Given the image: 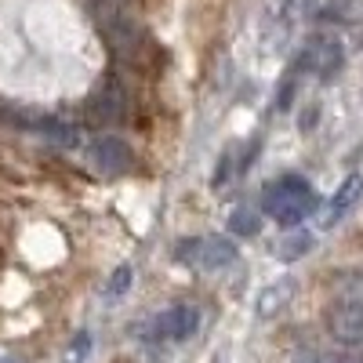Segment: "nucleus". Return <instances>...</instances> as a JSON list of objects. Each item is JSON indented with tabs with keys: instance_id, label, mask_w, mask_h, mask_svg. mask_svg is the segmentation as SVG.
I'll use <instances>...</instances> for the list:
<instances>
[{
	"instance_id": "11",
	"label": "nucleus",
	"mask_w": 363,
	"mask_h": 363,
	"mask_svg": "<svg viewBox=\"0 0 363 363\" xmlns=\"http://www.w3.org/2000/svg\"><path fill=\"white\" fill-rule=\"evenodd\" d=\"M258 215L255 211H247V207H240V211H233V218H229V229L236 233V236H255L258 233Z\"/></svg>"
},
{
	"instance_id": "7",
	"label": "nucleus",
	"mask_w": 363,
	"mask_h": 363,
	"mask_svg": "<svg viewBox=\"0 0 363 363\" xmlns=\"http://www.w3.org/2000/svg\"><path fill=\"white\" fill-rule=\"evenodd\" d=\"M200 327V313L193 306H171L164 309L153 323H149V338L157 342H186L189 335H196Z\"/></svg>"
},
{
	"instance_id": "6",
	"label": "nucleus",
	"mask_w": 363,
	"mask_h": 363,
	"mask_svg": "<svg viewBox=\"0 0 363 363\" xmlns=\"http://www.w3.org/2000/svg\"><path fill=\"white\" fill-rule=\"evenodd\" d=\"M87 116L95 120V124H116V120L128 116V91H124L116 73H109L102 80V87L87 99Z\"/></svg>"
},
{
	"instance_id": "3",
	"label": "nucleus",
	"mask_w": 363,
	"mask_h": 363,
	"mask_svg": "<svg viewBox=\"0 0 363 363\" xmlns=\"http://www.w3.org/2000/svg\"><path fill=\"white\" fill-rule=\"evenodd\" d=\"M174 258L193 269H225L236 262V244L225 236H193L174 247Z\"/></svg>"
},
{
	"instance_id": "16",
	"label": "nucleus",
	"mask_w": 363,
	"mask_h": 363,
	"mask_svg": "<svg viewBox=\"0 0 363 363\" xmlns=\"http://www.w3.org/2000/svg\"><path fill=\"white\" fill-rule=\"evenodd\" d=\"M87 345H91V335H80V338L73 342V349H69V363H80L84 352H87Z\"/></svg>"
},
{
	"instance_id": "15",
	"label": "nucleus",
	"mask_w": 363,
	"mask_h": 363,
	"mask_svg": "<svg viewBox=\"0 0 363 363\" xmlns=\"http://www.w3.org/2000/svg\"><path fill=\"white\" fill-rule=\"evenodd\" d=\"M95 4V11H131L138 0H91Z\"/></svg>"
},
{
	"instance_id": "5",
	"label": "nucleus",
	"mask_w": 363,
	"mask_h": 363,
	"mask_svg": "<svg viewBox=\"0 0 363 363\" xmlns=\"http://www.w3.org/2000/svg\"><path fill=\"white\" fill-rule=\"evenodd\" d=\"M327 330L338 345L363 349V301L356 298H335L327 306Z\"/></svg>"
},
{
	"instance_id": "10",
	"label": "nucleus",
	"mask_w": 363,
	"mask_h": 363,
	"mask_svg": "<svg viewBox=\"0 0 363 363\" xmlns=\"http://www.w3.org/2000/svg\"><path fill=\"white\" fill-rule=\"evenodd\" d=\"M335 298H356L363 301V272H342L335 280Z\"/></svg>"
},
{
	"instance_id": "1",
	"label": "nucleus",
	"mask_w": 363,
	"mask_h": 363,
	"mask_svg": "<svg viewBox=\"0 0 363 363\" xmlns=\"http://www.w3.org/2000/svg\"><path fill=\"white\" fill-rule=\"evenodd\" d=\"M316 189L301 174H284L277 182H269L262 193V207L272 222L280 225H298L301 218H309L316 211Z\"/></svg>"
},
{
	"instance_id": "2",
	"label": "nucleus",
	"mask_w": 363,
	"mask_h": 363,
	"mask_svg": "<svg viewBox=\"0 0 363 363\" xmlns=\"http://www.w3.org/2000/svg\"><path fill=\"white\" fill-rule=\"evenodd\" d=\"M342 62H345V48L338 37H330V33H320L313 37L306 48H301L298 55V69L294 73H313L316 80H335L342 73Z\"/></svg>"
},
{
	"instance_id": "8",
	"label": "nucleus",
	"mask_w": 363,
	"mask_h": 363,
	"mask_svg": "<svg viewBox=\"0 0 363 363\" xmlns=\"http://www.w3.org/2000/svg\"><path fill=\"white\" fill-rule=\"evenodd\" d=\"M363 196V178L359 174H349L345 182H342V186H338V193L335 196H330V203H327V225H335V222H342L345 215H349V211L356 207V200Z\"/></svg>"
},
{
	"instance_id": "4",
	"label": "nucleus",
	"mask_w": 363,
	"mask_h": 363,
	"mask_svg": "<svg viewBox=\"0 0 363 363\" xmlns=\"http://www.w3.org/2000/svg\"><path fill=\"white\" fill-rule=\"evenodd\" d=\"M87 160L102 178H124L135 171V149L120 135H99L87 149Z\"/></svg>"
},
{
	"instance_id": "12",
	"label": "nucleus",
	"mask_w": 363,
	"mask_h": 363,
	"mask_svg": "<svg viewBox=\"0 0 363 363\" xmlns=\"http://www.w3.org/2000/svg\"><path fill=\"white\" fill-rule=\"evenodd\" d=\"M309 247H313V236H309V233H294L287 244H284L280 258H298V255H306Z\"/></svg>"
},
{
	"instance_id": "14",
	"label": "nucleus",
	"mask_w": 363,
	"mask_h": 363,
	"mask_svg": "<svg viewBox=\"0 0 363 363\" xmlns=\"http://www.w3.org/2000/svg\"><path fill=\"white\" fill-rule=\"evenodd\" d=\"M128 284H131V269L124 265V269H116V272H113V280H109L106 294H109V298H116V294H124V291H128Z\"/></svg>"
},
{
	"instance_id": "9",
	"label": "nucleus",
	"mask_w": 363,
	"mask_h": 363,
	"mask_svg": "<svg viewBox=\"0 0 363 363\" xmlns=\"http://www.w3.org/2000/svg\"><path fill=\"white\" fill-rule=\"evenodd\" d=\"M37 131H40L44 138H51L55 145H62V149H77V145H80V128L66 124V120H55V116H44L40 124H37Z\"/></svg>"
},
{
	"instance_id": "13",
	"label": "nucleus",
	"mask_w": 363,
	"mask_h": 363,
	"mask_svg": "<svg viewBox=\"0 0 363 363\" xmlns=\"http://www.w3.org/2000/svg\"><path fill=\"white\" fill-rule=\"evenodd\" d=\"M287 291H291V284H287V280H284V284H277V287H269V291H265V298H262V313L269 316L272 309H280V306H284V298H287Z\"/></svg>"
}]
</instances>
